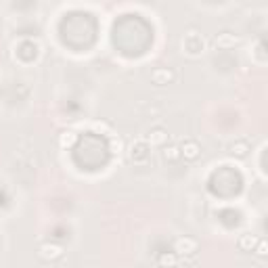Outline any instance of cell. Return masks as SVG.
Wrapping results in <instances>:
<instances>
[{
  "label": "cell",
  "instance_id": "7",
  "mask_svg": "<svg viewBox=\"0 0 268 268\" xmlns=\"http://www.w3.org/2000/svg\"><path fill=\"white\" fill-rule=\"evenodd\" d=\"M166 140H168V132H166L164 128L151 130V132H149V138H147L149 145H164Z\"/></svg>",
  "mask_w": 268,
  "mask_h": 268
},
{
  "label": "cell",
  "instance_id": "13",
  "mask_svg": "<svg viewBox=\"0 0 268 268\" xmlns=\"http://www.w3.org/2000/svg\"><path fill=\"white\" fill-rule=\"evenodd\" d=\"M258 256H266V243L260 241V247H258Z\"/></svg>",
  "mask_w": 268,
  "mask_h": 268
},
{
  "label": "cell",
  "instance_id": "4",
  "mask_svg": "<svg viewBox=\"0 0 268 268\" xmlns=\"http://www.w3.org/2000/svg\"><path fill=\"white\" fill-rule=\"evenodd\" d=\"M172 78H174V74L170 69H166V67H155L153 71H151V82L157 84V86L168 84Z\"/></svg>",
  "mask_w": 268,
  "mask_h": 268
},
{
  "label": "cell",
  "instance_id": "6",
  "mask_svg": "<svg viewBox=\"0 0 268 268\" xmlns=\"http://www.w3.org/2000/svg\"><path fill=\"white\" fill-rule=\"evenodd\" d=\"M199 145H197V142H195V140H184L182 142V147H180V153L186 157V159H195V157H197L199 155Z\"/></svg>",
  "mask_w": 268,
  "mask_h": 268
},
{
  "label": "cell",
  "instance_id": "3",
  "mask_svg": "<svg viewBox=\"0 0 268 268\" xmlns=\"http://www.w3.org/2000/svg\"><path fill=\"white\" fill-rule=\"evenodd\" d=\"M237 42H239V38L235 34L222 32V34H218L216 38H214V46H218V48H233Z\"/></svg>",
  "mask_w": 268,
  "mask_h": 268
},
{
  "label": "cell",
  "instance_id": "5",
  "mask_svg": "<svg viewBox=\"0 0 268 268\" xmlns=\"http://www.w3.org/2000/svg\"><path fill=\"white\" fill-rule=\"evenodd\" d=\"M40 256L44 258V260H55V258L63 256V249H61L59 245H52V243H46V245H40Z\"/></svg>",
  "mask_w": 268,
  "mask_h": 268
},
{
  "label": "cell",
  "instance_id": "2",
  "mask_svg": "<svg viewBox=\"0 0 268 268\" xmlns=\"http://www.w3.org/2000/svg\"><path fill=\"white\" fill-rule=\"evenodd\" d=\"M174 249H176V254H180V256H191L197 252V241L191 237H180V239H176Z\"/></svg>",
  "mask_w": 268,
  "mask_h": 268
},
{
  "label": "cell",
  "instance_id": "9",
  "mask_svg": "<svg viewBox=\"0 0 268 268\" xmlns=\"http://www.w3.org/2000/svg\"><path fill=\"white\" fill-rule=\"evenodd\" d=\"M157 264L162 266V268H174L178 264V258L174 254H162L157 258Z\"/></svg>",
  "mask_w": 268,
  "mask_h": 268
},
{
  "label": "cell",
  "instance_id": "8",
  "mask_svg": "<svg viewBox=\"0 0 268 268\" xmlns=\"http://www.w3.org/2000/svg\"><path fill=\"white\" fill-rule=\"evenodd\" d=\"M237 245L241 252H252L254 245H256V237L254 235H241L239 241H237Z\"/></svg>",
  "mask_w": 268,
  "mask_h": 268
},
{
  "label": "cell",
  "instance_id": "11",
  "mask_svg": "<svg viewBox=\"0 0 268 268\" xmlns=\"http://www.w3.org/2000/svg\"><path fill=\"white\" fill-rule=\"evenodd\" d=\"M230 153H233V155H237V157H243V155H247V145H245V142H241V145H233V147H230Z\"/></svg>",
  "mask_w": 268,
  "mask_h": 268
},
{
  "label": "cell",
  "instance_id": "10",
  "mask_svg": "<svg viewBox=\"0 0 268 268\" xmlns=\"http://www.w3.org/2000/svg\"><path fill=\"white\" fill-rule=\"evenodd\" d=\"M76 140H78V134L69 130V132H63V134H61V138H59V145L63 147V149H69V147L74 145Z\"/></svg>",
  "mask_w": 268,
  "mask_h": 268
},
{
  "label": "cell",
  "instance_id": "1",
  "mask_svg": "<svg viewBox=\"0 0 268 268\" xmlns=\"http://www.w3.org/2000/svg\"><path fill=\"white\" fill-rule=\"evenodd\" d=\"M147 149H149V142L147 140H134L132 145H130V159L134 164H142V162H147Z\"/></svg>",
  "mask_w": 268,
  "mask_h": 268
},
{
  "label": "cell",
  "instance_id": "12",
  "mask_svg": "<svg viewBox=\"0 0 268 268\" xmlns=\"http://www.w3.org/2000/svg\"><path fill=\"white\" fill-rule=\"evenodd\" d=\"M178 155H180V149L178 147H166L164 149V157L166 159H176Z\"/></svg>",
  "mask_w": 268,
  "mask_h": 268
}]
</instances>
